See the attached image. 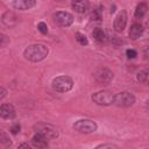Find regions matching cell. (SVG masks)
<instances>
[{
  "label": "cell",
  "mask_w": 149,
  "mask_h": 149,
  "mask_svg": "<svg viewBox=\"0 0 149 149\" xmlns=\"http://www.w3.org/2000/svg\"><path fill=\"white\" fill-rule=\"evenodd\" d=\"M2 22L3 24H6L7 27H13L16 24L17 22V17L13 12H6L2 16Z\"/></svg>",
  "instance_id": "cell-15"
},
{
  "label": "cell",
  "mask_w": 149,
  "mask_h": 149,
  "mask_svg": "<svg viewBox=\"0 0 149 149\" xmlns=\"http://www.w3.org/2000/svg\"><path fill=\"white\" fill-rule=\"evenodd\" d=\"M135 102V95L128 91L120 92L114 95L113 104L119 107H129Z\"/></svg>",
  "instance_id": "cell-4"
},
{
  "label": "cell",
  "mask_w": 149,
  "mask_h": 149,
  "mask_svg": "<svg viewBox=\"0 0 149 149\" xmlns=\"http://www.w3.org/2000/svg\"><path fill=\"white\" fill-rule=\"evenodd\" d=\"M92 35H93L94 40H95L97 42H99V43H102V42L106 41V34H105V31H104L101 28H99V27H97V28L93 29Z\"/></svg>",
  "instance_id": "cell-16"
},
{
  "label": "cell",
  "mask_w": 149,
  "mask_h": 149,
  "mask_svg": "<svg viewBox=\"0 0 149 149\" xmlns=\"http://www.w3.org/2000/svg\"><path fill=\"white\" fill-rule=\"evenodd\" d=\"M0 143H2V144H5V146H10L9 137H8V135H7L2 129H0Z\"/></svg>",
  "instance_id": "cell-20"
},
{
  "label": "cell",
  "mask_w": 149,
  "mask_h": 149,
  "mask_svg": "<svg viewBox=\"0 0 149 149\" xmlns=\"http://www.w3.org/2000/svg\"><path fill=\"white\" fill-rule=\"evenodd\" d=\"M98 128L97 123L90 119H80L73 123V129L81 134H90L95 132Z\"/></svg>",
  "instance_id": "cell-3"
},
{
  "label": "cell",
  "mask_w": 149,
  "mask_h": 149,
  "mask_svg": "<svg viewBox=\"0 0 149 149\" xmlns=\"http://www.w3.org/2000/svg\"><path fill=\"white\" fill-rule=\"evenodd\" d=\"M92 100H93V102H95L97 105H100V106H108V105H112V104H113L114 94H113L111 91L102 90V91L95 92V93L92 95Z\"/></svg>",
  "instance_id": "cell-6"
},
{
  "label": "cell",
  "mask_w": 149,
  "mask_h": 149,
  "mask_svg": "<svg viewBox=\"0 0 149 149\" xmlns=\"http://www.w3.org/2000/svg\"><path fill=\"white\" fill-rule=\"evenodd\" d=\"M34 129H35V132H36L37 134L43 135V136L47 137L48 140H52V139H56V137L58 136L57 129H56L54 126L49 125V123H44V122L37 123V125H35Z\"/></svg>",
  "instance_id": "cell-7"
},
{
  "label": "cell",
  "mask_w": 149,
  "mask_h": 149,
  "mask_svg": "<svg viewBox=\"0 0 149 149\" xmlns=\"http://www.w3.org/2000/svg\"><path fill=\"white\" fill-rule=\"evenodd\" d=\"M97 148H118V146H115V144H99V146H97Z\"/></svg>",
  "instance_id": "cell-27"
},
{
  "label": "cell",
  "mask_w": 149,
  "mask_h": 149,
  "mask_svg": "<svg viewBox=\"0 0 149 149\" xmlns=\"http://www.w3.org/2000/svg\"><path fill=\"white\" fill-rule=\"evenodd\" d=\"M0 116L2 119H6V120H10V119H14L16 116V112H15V108L13 105L10 104H3L0 106Z\"/></svg>",
  "instance_id": "cell-10"
},
{
  "label": "cell",
  "mask_w": 149,
  "mask_h": 149,
  "mask_svg": "<svg viewBox=\"0 0 149 149\" xmlns=\"http://www.w3.org/2000/svg\"><path fill=\"white\" fill-rule=\"evenodd\" d=\"M148 78H149V71L148 70H142L137 73V80L142 84H148Z\"/></svg>",
  "instance_id": "cell-18"
},
{
  "label": "cell",
  "mask_w": 149,
  "mask_h": 149,
  "mask_svg": "<svg viewBox=\"0 0 149 149\" xmlns=\"http://www.w3.org/2000/svg\"><path fill=\"white\" fill-rule=\"evenodd\" d=\"M143 31H144V28L141 23H133L129 29V36L132 40H137L139 37L142 36Z\"/></svg>",
  "instance_id": "cell-12"
},
{
  "label": "cell",
  "mask_w": 149,
  "mask_h": 149,
  "mask_svg": "<svg viewBox=\"0 0 149 149\" xmlns=\"http://www.w3.org/2000/svg\"><path fill=\"white\" fill-rule=\"evenodd\" d=\"M20 129H21V126H20L19 123H15V125L12 126V128H10V133L14 134V135H16V134L20 132Z\"/></svg>",
  "instance_id": "cell-25"
},
{
  "label": "cell",
  "mask_w": 149,
  "mask_h": 149,
  "mask_svg": "<svg viewBox=\"0 0 149 149\" xmlns=\"http://www.w3.org/2000/svg\"><path fill=\"white\" fill-rule=\"evenodd\" d=\"M94 80L100 85H107L113 79V72L107 68H98L93 72Z\"/></svg>",
  "instance_id": "cell-5"
},
{
  "label": "cell",
  "mask_w": 149,
  "mask_h": 149,
  "mask_svg": "<svg viewBox=\"0 0 149 149\" xmlns=\"http://www.w3.org/2000/svg\"><path fill=\"white\" fill-rule=\"evenodd\" d=\"M58 1H62V0H58Z\"/></svg>",
  "instance_id": "cell-29"
},
{
  "label": "cell",
  "mask_w": 149,
  "mask_h": 149,
  "mask_svg": "<svg viewBox=\"0 0 149 149\" xmlns=\"http://www.w3.org/2000/svg\"><path fill=\"white\" fill-rule=\"evenodd\" d=\"M37 29H38L43 35H45V34L48 33V26H47V23H44V22H40V23L37 24Z\"/></svg>",
  "instance_id": "cell-22"
},
{
  "label": "cell",
  "mask_w": 149,
  "mask_h": 149,
  "mask_svg": "<svg viewBox=\"0 0 149 149\" xmlns=\"http://www.w3.org/2000/svg\"><path fill=\"white\" fill-rule=\"evenodd\" d=\"M31 144L35 148H47L48 147V139L41 134H35L31 139Z\"/></svg>",
  "instance_id": "cell-13"
},
{
  "label": "cell",
  "mask_w": 149,
  "mask_h": 149,
  "mask_svg": "<svg viewBox=\"0 0 149 149\" xmlns=\"http://www.w3.org/2000/svg\"><path fill=\"white\" fill-rule=\"evenodd\" d=\"M52 20L59 27H69L73 22V15L69 12H56L52 15Z\"/></svg>",
  "instance_id": "cell-8"
},
{
  "label": "cell",
  "mask_w": 149,
  "mask_h": 149,
  "mask_svg": "<svg viewBox=\"0 0 149 149\" xmlns=\"http://www.w3.org/2000/svg\"><path fill=\"white\" fill-rule=\"evenodd\" d=\"M126 55H127L128 58H135V57L137 56V52H136L134 49H127Z\"/></svg>",
  "instance_id": "cell-24"
},
{
  "label": "cell",
  "mask_w": 149,
  "mask_h": 149,
  "mask_svg": "<svg viewBox=\"0 0 149 149\" xmlns=\"http://www.w3.org/2000/svg\"><path fill=\"white\" fill-rule=\"evenodd\" d=\"M6 95H7V90H6L5 87L0 86V100H1V99H3Z\"/></svg>",
  "instance_id": "cell-26"
},
{
  "label": "cell",
  "mask_w": 149,
  "mask_h": 149,
  "mask_svg": "<svg viewBox=\"0 0 149 149\" xmlns=\"http://www.w3.org/2000/svg\"><path fill=\"white\" fill-rule=\"evenodd\" d=\"M19 148H28V149H29V148H30V146H29L28 143H21V144L19 146Z\"/></svg>",
  "instance_id": "cell-28"
},
{
  "label": "cell",
  "mask_w": 149,
  "mask_h": 149,
  "mask_svg": "<svg viewBox=\"0 0 149 149\" xmlns=\"http://www.w3.org/2000/svg\"><path fill=\"white\" fill-rule=\"evenodd\" d=\"M76 40H77V42H78L79 44H81V45H87V43H88L86 36H85L84 34H81V33H76Z\"/></svg>",
  "instance_id": "cell-19"
},
{
  "label": "cell",
  "mask_w": 149,
  "mask_h": 149,
  "mask_svg": "<svg viewBox=\"0 0 149 149\" xmlns=\"http://www.w3.org/2000/svg\"><path fill=\"white\" fill-rule=\"evenodd\" d=\"M88 1L87 0H73L72 1V8L77 13H85L88 9Z\"/></svg>",
  "instance_id": "cell-14"
},
{
  "label": "cell",
  "mask_w": 149,
  "mask_h": 149,
  "mask_svg": "<svg viewBox=\"0 0 149 149\" xmlns=\"http://www.w3.org/2000/svg\"><path fill=\"white\" fill-rule=\"evenodd\" d=\"M127 13L126 10H121L116 17L114 19V22H113V27H114V30L118 31V33H121L125 28H126V24H127Z\"/></svg>",
  "instance_id": "cell-9"
},
{
  "label": "cell",
  "mask_w": 149,
  "mask_h": 149,
  "mask_svg": "<svg viewBox=\"0 0 149 149\" xmlns=\"http://www.w3.org/2000/svg\"><path fill=\"white\" fill-rule=\"evenodd\" d=\"M9 37L2 33H0V48H5L9 44Z\"/></svg>",
  "instance_id": "cell-21"
},
{
  "label": "cell",
  "mask_w": 149,
  "mask_h": 149,
  "mask_svg": "<svg viewBox=\"0 0 149 149\" xmlns=\"http://www.w3.org/2000/svg\"><path fill=\"white\" fill-rule=\"evenodd\" d=\"M147 9H148L147 5H146L144 2H140V3L136 6V9H135V17H136V19H142V17L146 15Z\"/></svg>",
  "instance_id": "cell-17"
},
{
  "label": "cell",
  "mask_w": 149,
  "mask_h": 149,
  "mask_svg": "<svg viewBox=\"0 0 149 149\" xmlns=\"http://www.w3.org/2000/svg\"><path fill=\"white\" fill-rule=\"evenodd\" d=\"M73 87V80L69 76H59L52 80V88L56 92L65 93Z\"/></svg>",
  "instance_id": "cell-2"
},
{
  "label": "cell",
  "mask_w": 149,
  "mask_h": 149,
  "mask_svg": "<svg viewBox=\"0 0 149 149\" xmlns=\"http://www.w3.org/2000/svg\"><path fill=\"white\" fill-rule=\"evenodd\" d=\"M48 54H49L48 47L41 43L28 45L23 51L24 58L30 62H41L48 56Z\"/></svg>",
  "instance_id": "cell-1"
},
{
  "label": "cell",
  "mask_w": 149,
  "mask_h": 149,
  "mask_svg": "<svg viewBox=\"0 0 149 149\" xmlns=\"http://www.w3.org/2000/svg\"><path fill=\"white\" fill-rule=\"evenodd\" d=\"M13 7L19 10H27L36 5V0H13Z\"/></svg>",
  "instance_id": "cell-11"
},
{
  "label": "cell",
  "mask_w": 149,
  "mask_h": 149,
  "mask_svg": "<svg viewBox=\"0 0 149 149\" xmlns=\"http://www.w3.org/2000/svg\"><path fill=\"white\" fill-rule=\"evenodd\" d=\"M91 17H92V20H94V21H100V19H101V14H100L99 9L93 10L92 14H91Z\"/></svg>",
  "instance_id": "cell-23"
}]
</instances>
